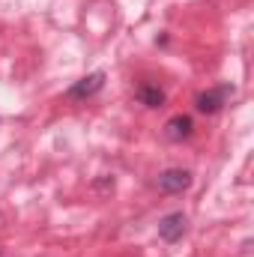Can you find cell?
I'll list each match as a JSON object with an SVG mask.
<instances>
[{
    "mask_svg": "<svg viewBox=\"0 0 254 257\" xmlns=\"http://www.w3.org/2000/svg\"><path fill=\"white\" fill-rule=\"evenodd\" d=\"M189 230V218L183 212H168L162 221H159V236L165 242H180Z\"/></svg>",
    "mask_w": 254,
    "mask_h": 257,
    "instance_id": "obj_2",
    "label": "cell"
},
{
    "mask_svg": "<svg viewBox=\"0 0 254 257\" xmlns=\"http://www.w3.org/2000/svg\"><path fill=\"white\" fill-rule=\"evenodd\" d=\"M191 132H194V123H191L189 114H177V117H171L168 123H165V135H168V141H186L191 138Z\"/></svg>",
    "mask_w": 254,
    "mask_h": 257,
    "instance_id": "obj_5",
    "label": "cell"
},
{
    "mask_svg": "<svg viewBox=\"0 0 254 257\" xmlns=\"http://www.w3.org/2000/svg\"><path fill=\"white\" fill-rule=\"evenodd\" d=\"M191 186V171H183V168H171L159 177V189L165 194H183Z\"/></svg>",
    "mask_w": 254,
    "mask_h": 257,
    "instance_id": "obj_4",
    "label": "cell"
},
{
    "mask_svg": "<svg viewBox=\"0 0 254 257\" xmlns=\"http://www.w3.org/2000/svg\"><path fill=\"white\" fill-rule=\"evenodd\" d=\"M138 99H141V105H147V108H162V105H165V90H162L159 84H141V87H138Z\"/></svg>",
    "mask_w": 254,
    "mask_h": 257,
    "instance_id": "obj_6",
    "label": "cell"
},
{
    "mask_svg": "<svg viewBox=\"0 0 254 257\" xmlns=\"http://www.w3.org/2000/svg\"><path fill=\"white\" fill-rule=\"evenodd\" d=\"M102 87H105V72H93V75L81 78L75 87H69L66 99H69V102H81V99H90V96H96Z\"/></svg>",
    "mask_w": 254,
    "mask_h": 257,
    "instance_id": "obj_3",
    "label": "cell"
},
{
    "mask_svg": "<svg viewBox=\"0 0 254 257\" xmlns=\"http://www.w3.org/2000/svg\"><path fill=\"white\" fill-rule=\"evenodd\" d=\"M227 93H233L227 84H224V87H209V90L197 93L194 108H197L200 114H218V111H221V105L227 102Z\"/></svg>",
    "mask_w": 254,
    "mask_h": 257,
    "instance_id": "obj_1",
    "label": "cell"
}]
</instances>
